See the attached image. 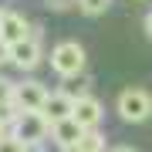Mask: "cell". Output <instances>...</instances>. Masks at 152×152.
Here are the masks:
<instances>
[{
	"label": "cell",
	"instance_id": "6da1fadb",
	"mask_svg": "<svg viewBox=\"0 0 152 152\" xmlns=\"http://www.w3.org/2000/svg\"><path fill=\"white\" fill-rule=\"evenodd\" d=\"M51 71L61 78V81H71V78H81L85 75V64H88V54L78 41H61L51 48Z\"/></svg>",
	"mask_w": 152,
	"mask_h": 152
},
{
	"label": "cell",
	"instance_id": "7a4b0ae2",
	"mask_svg": "<svg viewBox=\"0 0 152 152\" xmlns=\"http://www.w3.org/2000/svg\"><path fill=\"white\" fill-rule=\"evenodd\" d=\"M115 112H118L122 122H129V125H142V122L152 115V95L145 91V88H125V91H118Z\"/></svg>",
	"mask_w": 152,
	"mask_h": 152
},
{
	"label": "cell",
	"instance_id": "3957f363",
	"mask_svg": "<svg viewBox=\"0 0 152 152\" xmlns=\"http://www.w3.org/2000/svg\"><path fill=\"white\" fill-rule=\"evenodd\" d=\"M10 135H14V139H20L27 149H34V145H41V142L51 135V122L44 118L41 112H24L20 118L10 125Z\"/></svg>",
	"mask_w": 152,
	"mask_h": 152
},
{
	"label": "cell",
	"instance_id": "277c9868",
	"mask_svg": "<svg viewBox=\"0 0 152 152\" xmlns=\"http://www.w3.org/2000/svg\"><path fill=\"white\" fill-rule=\"evenodd\" d=\"M48 95H51V88L41 85V81H34V78L14 85V105H17L20 115H24V112H41L44 102H48Z\"/></svg>",
	"mask_w": 152,
	"mask_h": 152
},
{
	"label": "cell",
	"instance_id": "5b68a950",
	"mask_svg": "<svg viewBox=\"0 0 152 152\" xmlns=\"http://www.w3.org/2000/svg\"><path fill=\"white\" fill-rule=\"evenodd\" d=\"M71 118L81 125L85 132H91V129H98L102 118H105V105L98 102L95 95H81V98H75V112H71Z\"/></svg>",
	"mask_w": 152,
	"mask_h": 152
},
{
	"label": "cell",
	"instance_id": "8992f818",
	"mask_svg": "<svg viewBox=\"0 0 152 152\" xmlns=\"http://www.w3.org/2000/svg\"><path fill=\"white\" fill-rule=\"evenodd\" d=\"M41 54H44V51H41V41L31 34V37H24L20 44L10 48V64L20 68V71H34V68L41 64Z\"/></svg>",
	"mask_w": 152,
	"mask_h": 152
},
{
	"label": "cell",
	"instance_id": "52a82bcc",
	"mask_svg": "<svg viewBox=\"0 0 152 152\" xmlns=\"http://www.w3.org/2000/svg\"><path fill=\"white\" fill-rule=\"evenodd\" d=\"M24 37H31L27 17L17 14V10H4V14H0V41H7L14 48V44H20Z\"/></svg>",
	"mask_w": 152,
	"mask_h": 152
},
{
	"label": "cell",
	"instance_id": "ba28073f",
	"mask_svg": "<svg viewBox=\"0 0 152 152\" xmlns=\"http://www.w3.org/2000/svg\"><path fill=\"white\" fill-rule=\"evenodd\" d=\"M71 112H75V98H71L68 91H61V88H54V91L48 95V102H44V108H41V115H44L51 125L71 118Z\"/></svg>",
	"mask_w": 152,
	"mask_h": 152
},
{
	"label": "cell",
	"instance_id": "9c48e42d",
	"mask_svg": "<svg viewBox=\"0 0 152 152\" xmlns=\"http://www.w3.org/2000/svg\"><path fill=\"white\" fill-rule=\"evenodd\" d=\"M81 135H85V129H81L75 118H64V122H54V125H51V139H54L61 149L78 145V142H81Z\"/></svg>",
	"mask_w": 152,
	"mask_h": 152
},
{
	"label": "cell",
	"instance_id": "30bf717a",
	"mask_svg": "<svg viewBox=\"0 0 152 152\" xmlns=\"http://www.w3.org/2000/svg\"><path fill=\"white\" fill-rule=\"evenodd\" d=\"M78 10L85 17H102L112 10V0H78Z\"/></svg>",
	"mask_w": 152,
	"mask_h": 152
},
{
	"label": "cell",
	"instance_id": "8fae6325",
	"mask_svg": "<svg viewBox=\"0 0 152 152\" xmlns=\"http://www.w3.org/2000/svg\"><path fill=\"white\" fill-rule=\"evenodd\" d=\"M78 145H81L85 152H105V135H102V129H91V132H85Z\"/></svg>",
	"mask_w": 152,
	"mask_h": 152
},
{
	"label": "cell",
	"instance_id": "7c38bea8",
	"mask_svg": "<svg viewBox=\"0 0 152 152\" xmlns=\"http://www.w3.org/2000/svg\"><path fill=\"white\" fill-rule=\"evenodd\" d=\"M0 152H27V145H24L20 139L7 135V139H0Z\"/></svg>",
	"mask_w": 152,
	"mask_h": 152
},
{
	"label": "cell",
	"instance_id": "4fadbf2b",
	"mask_svg": "<svg viewBox=\"0 0 152 152\" xmlns=\"http://www.w3.org/2000/svg\"><path fill=\"white\" fill-rule=\"evenodd\" d=\"M75 7H78V0H48V10H54V14L75 10Z\"/></svg>",
	"mask_w": 152,
	"mask_h": 152
},
{
	"label": "cell",
	"instance_id": "5bb4252c",
	"mask_svg": "<svg viewBox=\"0 0 152 152\" xmlns=\"http://www.w3.org/2000/svg\"><path fill=\"white\" fill-rule=\"evenodd\" d=\"M14 102V81H7L4 75H0V105Z\"/></svg>",
	"mask_w": 152,
	"mask_h": 152
},
{
	"label": "cell",
	"instance_id": "9a60e30c",
	"mask_svg": "<svg viewBox=\"0 0 152 152\" xmlns=\"http://www.w3.org/2000/svg\"><path fill=\"white\" fill-rule=\"evenodd\" d=\"M0 64H10V44L0 41Z\"/></svg>",
	"mask_w": 152,
	"mask_h": 152
},
{
	"label": "cell",
	"instance_id": "2e32d148",
	"mask_svg": "<svg viewBox=\"0 0 152 152\" xmlns=\"http://www.w3.org/2000/svg\"><path fill=\"white\" fill-rule=\"evenodd\" d=\"M145 34H149V37H152V10L145 14Z\"/></svg>",
	"mask_w": 152,
	"mask_h": 152
},
{
	"label": "cell",
	"instance_id": "e0dca14e",
	"mask_svg": "<svg viewBox=\"0 0 152 152\" xmlns=\"http://www.w3.org/2000/svg\"><path fill=\"white\" fill-rule=\"evenodd\" d=\"M112 152H135V149H132V145H115Z\"/></svg>",
	"mask_w": 152,
	"mask_h": 152
},
{
	"label": "cell",
	"instance_id": "ac0fdd59",
	"mask_svg": "<svg viewBox=\"0 0 152 152\" xmlns=\"http://www.w3.org/2000/svg\"><path fill=\"white\" fill-rule=\"evenodd\" d=\"M61 152H85L81 145H68V149H61Z\"/></svg>",
	"mask_w": 152,
	"mask_h": 152
},
{
	"label": "cell",
	"instance_id": "d6986e66",
	"mask_svg": "<svg viewBox=\"0 0 152 152\" xmlns=\"http://www.w3.org/2000/svg\"><path fill=\"white\" fill-rule=\"evenodd\" d=\"M0 139H7V125L4 122H0Z\"/></svg>",
	"mask_w": 152,
	"mask_h": 152
},
{
	"label": "cell",
	"instance_id": "ffe728a7",
	"mask_svg": "<svg viewBox=\"0 0 152 152\" xmlns=\"http://www.w3.org/2000/svg\"><path fill=\"white\" fill-rule=\"evenodd\" d=\"M0 14H4V10H0Z\"/></svg>",
	"mask_w": 152,
	"mask_h": 152
}]
</instances>
